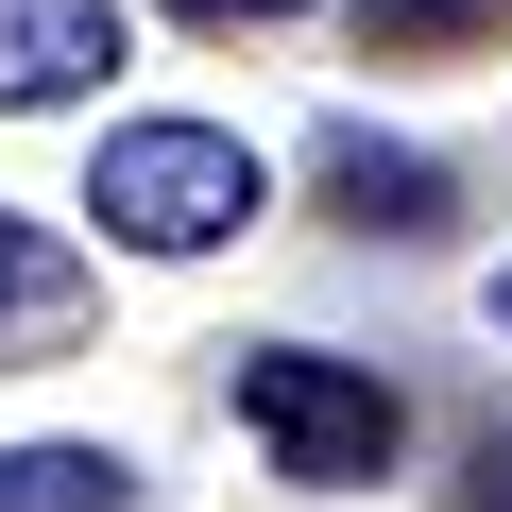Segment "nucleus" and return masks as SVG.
<instances>
[{"label":"nucleus","mask_w":512,"mask_h":512,"mask_svg":"<svg viewBox=\"0 0 512 512\" xmlns=\"http://www.w3.org/2000/svg\"><path fill=\"white\" fill-rule=\"evenodd\" d=\"M325 205L376 222V239H427V222H444V171L393 154V137H325Z\"/></svg>","instance_id":"5"},{"label":"nucleus","mask_w":512,"mask_h":512,"mask_svg":"<svg viewBox=\"0 0 512 512\" xmlns=\"http://www.w3.org/2000/svg\"><path fill=\"white\" fill-rule=\"evenodd\" d=\"M120 69V0H0V103H86Z\"/></svg>","instance_id":"3"},{"label":"nucleus","mask_w":512,"mask_h":512,"mask_svg":"<svg viewBox=\"0 0 512 512\" xmlns=\"http://www.w3.org/2000/svg\"><path fill=\"white\" fill-rule=\"evenodd\" d=\"M376 52H444V35H512V0H359Z\"/></svg>","instance_id":"7"},{"label":"nucleus","mask_w":512,"mask_h":512,"mask_svg":"<svg viewBox=\"0 0 512 512\" xmlns=\"http://www.w3.org/2000/svg\"><path fill=\"white\" fill-rule=\"evenodd\" d=\"M171 18H205V35H239V18H308V0H171Z\"/></svg>","instance_id":"9"},{"label":"nucleus","mask_w":512,"mask_h":512,"mask_svg":"<svg viewBox=\"0 0 512 512\" xmlns=\"http://www.w3.org/2000/svg\"><path fill=\"white\" fill-rule=\"evenodd\" d=\"M86 205H103L120 256H222V239L256 222V154H239L222 120H120L103 171H86Z\"/></svg>","instance_id":"1"},{"label":"nucleus","mask_w":512,"mask_h":512,"mask_svg":"<svg viewBox=\"0 0 512 512\" xmlns=\"http://www.w3.org/2000/svg\"><path fill=\"white\" fill-rule=\"evenodd\" d=\"M0 512H137L120 444H0Z\"/></svg>","instance_id":"6"},{"label":"nucleus","mask_w":512,"mask_h":512,"mask_svg":"<svg viewBox=\"0 0 512 512\" xmlns=\"http://www.w3.org/2000/svg\"><path fill=\"white\" fill-rule=\"evenodd\" d=\"M69 342H86V256L0 205V359H69Z\"/></svg>","instance_id":"4"},{"label":"nucleus","mask_w":512,"mask_h":512,"mask_svg":"<svg viewBox=\"0 0 512 512\" xmlns=\"http://www.w3.org/2000/svg\"><path fill=\"white\" fill-rule=\"evenodd\" d=\"M239 427L274 444V478H393V444H410V410H393V376H359V359H325V342H239Z\"/></svg>","instance_id":"2"},{"label":"nucleus","mask_w":512,"mask_h":512,"mask_svg":"<svg viewBox=\"0 0 512 512\" xmlns=\"http://www.w3.org/2000/svg\"><path fill=\"white\" fill-rule=\"evenodd\" d=\"M495 342H512V274H495Z\"/></svg>","instance_id":"10"},{"label":"nucleus","mask_w":512,"mask_h":512,"mask_svg":"<svg viewBox=\"0 0 512 512\" xmlns=\"http://www.w3.org/2000/svg\"><path fill=\"white\" fill-rule=\"evenodd\" d=\"M461 512H512V427H478V461H461Z\"/></svg>","instance_id":"8"}]
</instances>
